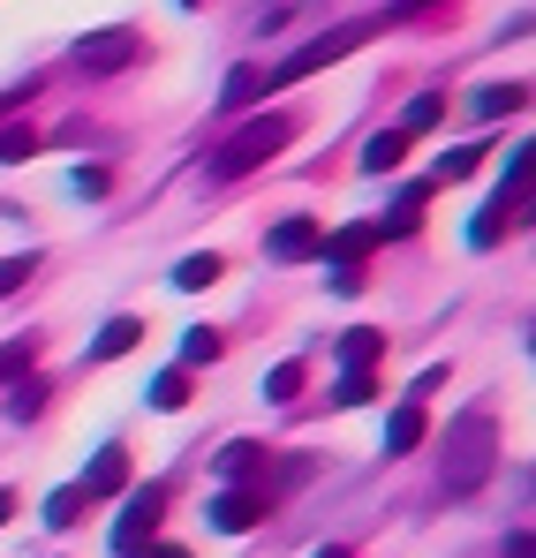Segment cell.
I'll return each instance as SVG.
<instances>
[{
    "instance_id": "cell-6",
    "label": "cell",
    "mask_w": 536,
    "mask_h": 558,
    "mask_svg": "<svg viewBox=\"0 0 536 558\" xmlns=\"http://www.w3.org/2000/svg\"><path fill=\"white\" fill-rule=\"evenodd\" d=\"M258 521H265V498H258V490H219V498H212V529H219V536H250Z\"/></svg>"
},
{
    "instance_id": "cell-1",
    "label": "cell",
    "mask_w": 536,
    "mask_h": 558,
    "mask_svg": "<svg viewBox=\"0 0 536 558\" xmlns=\"http://www.w3.org/2000/svg\"><path fill=\"white\" fill-rule=\"evenodd\" d=\"M491 468H499V423H491L484 408H468L446 430V468H439V483H446V498H468V490L491 483Z\"/></svg>"
},
{
    "instance_id": "cell-27",
    "label": "cell",
    "mask_w": 536,
    "mask_h": 558,
    "mask_svg": "<svg viewBox=\"0 0 536 558\" xmlns=\"http://www.w3.org/2000/svg\"><path fill=\"white\" fill-rule=\"evenodd\" d=\"M212 355H219V332H212V325L181 332V371H189V363H212Z\"/></svg>"
},
{
    "instance_id": "cell-2",
    "label": "cell",
    "mask_w": 536,
    "mask_h": 558,
    "mask_svg": "<svg viewBox=\"0 0 536 558\" xmlns=\"http://www.w3.org/2000/svg\"><path fill=\"white\" fill-rule=\"evenodd\" d=\"M287 144H295V121H287V113H265V121L235 129V136L212 151V182H242V174H258L272 151H287Z\"/></svg>"
},
{
    "instance_id": "cell-9",
    "label": "cell",
    "mask_w": 536,
    "mask_h": 558,
    "mask_svg": "<svg viewBox=\"0 0 536 558\" xmlns=\"http://www.w3.org/2000/svg\"><path fill=\"white\" fill-rule=\"evenodd\" d=\"M370 242H378V227H341V234H333V242H318V250H325V265H333V272H362V250H370Z\"/></svg>"
},
{
    "instance_id": "cell-10",
    "label": "cell",
    "mask_w": 536,
    "mask_h": 558,
    "mask_svg": "<svg viewBox=\"0 0 536 558\" xmlns=\"http://www.w3.org/2000/svg\"><path fill=\"white\" fill-rule=\"evenodd\" d=\"M136 340H144V325H136V317H106V325H98V340H91V363H114V355H129Z\"/></svg>"
},
{
    "instance_id": "cell-18",
    "label": "cell",
    "mask_w": 536,
    "mask_h": 558,
    "mask_svg": "<svg viewBox=\"0 0 536 558\" xmlns=\"http://www.w3.org/2000/svg\"><path fill=\"white\" fill-rule=\"evenodd\" d=\"M144 400H152L159 415H175L181 400H189V371H159V377H152V392H144Z\"/></svg>"
},
{
    "instance_id": "cell-35",
    "label": "cell",
    "mask_w": 536,
    "mask_h": 558,
    "mask_svg": "<svg viewBox=\"0 0 536 558\" xmlns=\"http://www.w3.org/2000/svg\"><path fill=\"white\" fill-rule=\"evenodd\" d=\"M8 513H15V498H8V490H0V521H8Z\"/></svg>"
},
{
    "instance_id": "cell-32",
    "label": "cell",
    "mask_w": 536,
    "mask_h": 558,
    "mask_svg": "<svg viewBox=\"0 0 536 558\" xmlns=\"http://www.w3.org/2000/svg\"><path fill=\"white\" fill-rule=\"evenodd\" d=\"M31 92H38V84H23V92H0V113H8V106H23Z\"/></svg>"
},
{
    "instance_id": "cell-25",
    "label": "cell",
    "mask_w": 536,
    "mask_h": 558,
    "mask_svg": "<svg viewBox=\"0 0 536 558\" xmlns=\"http://www.w3.org/2000/svg\"><path fill=\"white\" fill-rule=\"evenodd\" d=\"M484 159V144H461V151H439V182H468Z\"/></svg>"
},
{
    "instance_id": "cell-20",
    "label": "cell",
    "mask_w": 536,
    "mask_h": 558,
    "mask_svg": "<svg viewBox=\"0 0 536 558\" xmlns=\"http://www.w3.org/2000/svg\"><path fill=\"white\" fill-rule=\"evenodd\" d=\"M38 408H46V385H38V377H15V385H8V415H15V423H31Z\"/></svg>"
},
{
    "instance_id": "cell-33",
    "label": "cell",
    "mask_w": 536,
    "mask_h": 558,
    "mask_svg": "<svg viewBox=\"0 0 536 558\" xmlns=\"http://www.w3.org/2000/svg\"><path fill=\"white\" fill-rule=\"evenodd\" d=\"M310 558H348V551H341V544H318V551H310Z\"/></svg>"
},
{
    "instance_id": "cell-21",
    "label": "cell",
    "mask_w": 536,
    "mask_h": 558,
    "mask_svg": "<svg viewBox=\"0 0 536 558\" xmlns=\"http://www.w3.org/2000/svg\"><path fill=\"white\" fill-rule=\"evenodd\" d=\"M31 355H38V340L23 332V340H0V385H15V377L31 371Z\"/></svg>"
},
{
    "instance_id": "cell-28",
    "label": "cell",
    "mask_w": 536,
    "mask_h": 558,
    "mask_svg": "<svg viewBox=\"0 0 536 558\" xmlns=\"http://www.w3.org/2000/svg\"><path fill=\"white\" fill-rule=\"evenodd\" d=\"M31 151H38V136H31V129H0V167H23Z\"/></svg>"
},
{
    "instance_id": "cell-30",
    "label": "cell",
    "mask_w": 536,
    "mask_h": 558,
    "mask_svg": "<svg viewBox=\"0 0 536 558\" xmlns=\"http://www.w3.org/2000/svg\"><path fill=\"white\" fill-rule=\"evenodd\" d=\"M31 272H38V257H0V294H15Z\"/></svg>"
},
{
    "instance_id": "cell-26",
    "label": "cell",
    "mask_w": 536,
    "mask_h": 558,
    "mask_svg": "<svg viewBox=\"0 0 536 558\" xmlns=\"http://www.w3.org/2000/svg\"><path fill=\"white\" fill-rule=\"evenodd\" d=\"M258 92H265V76H258V69H235V76H227V92H219V106L235 113V106H250Z\"/></svg>"
},
{
    "instance_id": "cell-34",
    "label": "cell",
    "mask_w": 536,
    "mask_h": 558,
    "mask_svg": "<svg viewBox=\"0 0 536 558\" xmlns=\"http://www.w3.org/2000/svg\"><path fill=\"white\" fill-rule=\"evenodd\" d=\"M385 8H393V15H408V8H424V0H385Z\"/></svg>"
},
{
    "instance_id": "cell-36",
    "label": "cell",
    "mask_w": 536,
    "mask_h": 558,
    "mask_svg": "<svg viewBox=\"0 0 536 558\" xmlns=\"http://www.w3.org/2000/svg\"><path fill=\"white\" fill-rule=\"evenodd\" d=\"M181 8H196V0H181Z\"/></svg>"
},
{
    "instance_id": "cell-7",
    "label": "cell",
    "mask_w": 536,
    "mask_h": 558,
    "mask_svg": "<svg viewBox=\"0 0 536 558\" xmlns=\"http://www.w3.org/2000/svg\"><path fill=\"white\" fill-rule=\"evenodd\" d=\"M318 242H325L318 219H279V227L265 234V250H272V257H287V265H295V257H318Z\"/></svg>"
},
{
    "instance_id": "cell-11",
    "label": "cell",
    "mask_w": 536,
    "mask_h": 558,
    "mask_svg": "<svg viewBox=\"0 0 536 558\" xmlns=\"http://www.w3.org/2000/svg\"><path fill=\"white\" fill-rule=\"evenodd\" d=\"M219 475H227V490H250L265 475V446H227L219 453Z\"/></svg>"
},
{
    "instance_id": "cell-29",
    "label": "cell",
    "mask_w": 536,
    "mask_h": 558,
    "mask_svg": "<svg viewBox=\"0 0 536 558\" xmlns=\"http://www.w3.org/2000/svg\"><path fill=\"white\" fill-rule=\"evenodd\" d=\"M370 392H378V385H370V371H341V385H333V400H341V408H362Z\"/></svg>"
},
{
    "instance_id": "cell-5",
    "label": "cell",
    "mask_w": 536,
    "mask_h": 558,
    "mask_svg": "<svg viewBox=\"0 0 536 558\" xmlns=\"http://www.w3.org/2000/svg\"><path fill=\"white\" fill-rule=\"evenodd\" d=\"M159 521H167V483L129 490V506H121V521H114V551H136V544H144Z\"/></svg>"
},
{
    "instance_id": "cell-13",
    "label": "cell",
    "mask_w": 536,
    "mask_h": 558,
    "mask_svg": "<svg viewBox=\"0 0 536 558\" xmlns=\"http://www.w3.org/2000/svg\"><path fill=\"white\" fill-rule=\"evenodd\" d=\"M507 219H522V196H491V211L468 227V242H476V250H491V242L507 234Z\"/></svg>"
},
{
    "instance_id": "cell-15",
    "label": "cell",
    "mask_w": 536,
    "mask_h": 558,
    "mask_svg": "<svg viewBox=\"0 0 536 558\" xmlns=\"http://www.w3.org/2000/svg\"><path fill=\"white\" fill-rule=\"evenodd\" d=\"M522 106H529V92H522V84H484V92H476V113H484V121L522 113Z\"/></svg>"
},
{
    "instance_id": "cell-24",
    "label": "cell",
    "mask_w": 536,
    "mask_h": 558,
    "mask_svg": "<svg viewBox=\"0 0 536 558\" xmlns=\"http://www.w3.org/2000/svg\"><path fill=\"white\" fill-rule=\"evenodd\" d=\"M439 113H446V98H439V92L408 98V113H401V136H416V129H431V121H439Z\"/></svg>"
},
{
    "instance_id": "cell-31",
    "label": "cell",
    "mask_w": 536,
    "mask_h": 558,
    "mask_svg": "<svg viewBox=\"0 0 536 558\" xmlns=\"http://www.w3.org/2000/svg\"><path fill=\"white\" fill-rule=\"evenodd\" d=\"M129 558H189L181 544H152V551H129Z\"/></svg>"
},
{
    "instance_id": "cell-3",
    "label": "cell",
    "mask_w": 536,
    "mask_h": 558,
    "mask_svg": "<svg viewBox=\"0 0 536 558\" xmlns=\"http://www.w3.org/2000/svg\"><path fill=\"white\" fill-rule=\"evenodd\" d=\"M362 38H370V23H348V31H333V38H310V46H295L279 69H272V84H295V76H318L325 61H341V53H356Z\"/></svg>"
},
{
    "instance_id": "cell-14",
    "label": "cell",
    "mask_w": 536,
    "mask_h": 558,
    "mask_svg": "<svg viewBox=\"0 0 536 558\" xmlns=\"http://www.w3.org/2000/svg\"><path fill=\"white\" fill-rule=\"evenodd\" d=\"M424 446V408L408 400V408H393V423H385V453H416Z\"/></svg>"
},
{
    "instance_id": "cell-12",
    "label": "cell",
    "mask_w": 536,
    "mask_h": 558,
    "mask_svg": "<svg viewBox=\"0 0 536 558\" xmlns=\"http://www.w3.org/2000/svg\"><path fill=\"white\" fill-rule=\"evenodd\" d=\"M401 159H408V136H401V129H378V136L362 144V174H393Z\"/></svg>"
},
{
    "instance_id": "cell-17",
    "label": "cell",
    "mask_w": 536,
    "mask_h": 558,
    "mask_svg": "<svg viewBox=\"0 0 536 558\" xmlns=\"http://www.w3.org/2000/svg\"><path fill=\"white\" fill-rule=\"evenodd\" d=\"M378 355H385V332H348L341 340V371H370Z\"/></svg>"
},
{
    "instance_id": "cell-8",
    "label": "cell",
    "mask_w": 536,
    "mask_h": 558,
    "mask_svg": "<svg viewBox=\"0 0 536 558\" xmlns=\"http://www.w3.org/2000/svg\"><path fill=\"white\" fill-rule=\"evenodd\" d=\"M76 490H84V498H106V490H129V453H121V446H106V453H98V461L84 468V483H76Z\"/></svg>"
},
{
    "instance_id": "cell-19",
    "label": "cell",
    "mask_w": 536,
    "mask_h": 558,
    "mask_svg": "<svg viewBox=\"0 0 536 558\" xmlns=\"http://www.w3.org/2000/svg\"><path fill=\"white\" fill-rule=\"evenodd\" d=\"M416 219H424V189H401V196H393V219H385L378 234H416Z\"/></svg>"
},
{
    "instance_id": "cell-23",
    "label": "cell",
    "mask_w": 536,
    "mask_h": 558,
    "mask_svg": "<svg viewBox=\"0 0 536 558\" xmlns=\"http://www.w3.org/2000/svg\"><path fill=\"white\" fill-rule=\"evenodd\" d=\"M295 392H302V363H272V371H265V400H279V408H287Z\"/></svg>"
},
{
    "instance_id": "cell-16",
    "label": "cell",
    "mask_w": 536,
    "mask_h": 558,
    "mask_svg": "<svg viewBox=\"0 0 536 558\" xmlns=\"http://www.w3.org/2000/svg\"><path fill=\"white\" fill-rule=\"evenodd\" d=\"M219 272H227V265H219L212 250H196V257H181V265H175V287H181V294H196V287H212Z\"/></svg>"
},
{
    "instance_id": "cell-22",
    "label": "cell",
    "mask_w": 536,
    "mask_h": 558,
    "mask_svg": "<svg viewBox=\"0 0 536 558\" xmlns=\"http://www.w3.org/2000/svg\"><path fill=\"white\" fill-rule=\"evenodd\" d=\"M46 521H53V529H76V521H84V490H76V483L53 490V498H46Z\"/></svg>"
},
{
    "instance_id": "cell-4",
    "label": "cell",
    "mask_w": 536,
    "mask_h": 558,
    "mask_svg": "<svg viewBox=\"0 0 536 558\" xmlns=\"http://www.w3.org/2000/svg\"><path fill=\"white\" fill-rule=\"evenodd\" d=\"M144 53V31H84L76 38V69L84 76H114V69H129Z\"/></svg>"
}]
</instances>
